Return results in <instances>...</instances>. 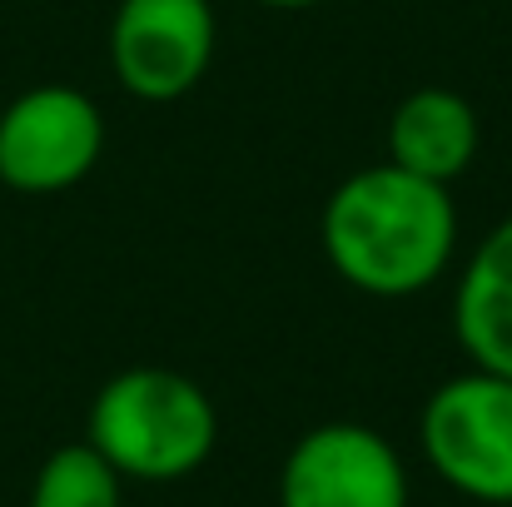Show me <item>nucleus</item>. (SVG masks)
<instances>
[{
  "instance_id": "1",
  "label": "nucleus",
  "mask_w": 512,
  "mask_h": 507,
  "mask_svg": "<svg viewBox=\"0 0 512 507\" xmlns=\"http://www.w3.org/2000/svg\"><path fill=\"white\" fill-rule=\"evenodd\" d=\"M319 239L348 289L368 299H413L433 289L458 254V204L448 184L383 160L334 184Z\"/></svg>"
},
{
  "instance_id": "2",
  "label": "nucleus",
  "mask_w": 512,
  "mask_h": 507,
  "mask_svg": "<svg viewBox=\"0 0 512 507\" xmlns=\"http://www.w3.org/2000/svg\"><path fill=\"white\" fill-rule=\"evenodd\" d=\"M85 443L130 483H179L209 463L219 413L189 373L135 363L100 383L85 418Z\"/></svg>"
},
{
  "instance_id": "3",
  "label": "nucleus",
  "mask_w": 512,
  "mask_h": 507,
  "mask_svg": "<svg viewBox=\"0 0 512 507\" xmlns=\"http://www.w3.org/2000/svg\"><path fill=\"white\" fill-rule=\"evenodd\" d=\"M418 443L443 488L512 507V378L468 368L438 383L418 413Z\"/></svg>"
},
{
  "instance_id": "4",
  "label": "nucleus",
  "mask_w": 512,
  "mask_h": 507,
  "mask_svg": "<svg viewBox=\"0 0 512 507\" xmlns=\"http://www.w3.org/2000/svg\"><path fill=\"white\" fill-rule=\"evenodd\" d=\"M105 155V115L75 85H35L0 110V184L65 194Z\"/></svg>"
},
{
  "instance_id": "5",
  "label": "nucleus",
  "mask_w": 512,
  "mask_h": 507,
  "mask_svg": "<svg viewBox=\"0 0 512 507\" xmlns=\"http://www.w3.org/2000/svg\"><path fill=\"white\" fill-rule=\"evenodd\" d=\"M110 70L125 95L145 105L184 100L214 60L209 0H120L105 40Z\"/></svg>"
},
{
  "instance_id": "6",
  "label": "nucleus",
  "mask_w": 512,
  "mask_h": 507,
  "mask_svg": "<svg viewBox=\"0 0 512 507\" xmlns=\"http://www.w3.org/2000/svg\"><path fill=\"white\" fill-rule=\"evenodd\" d=\"M279 507H408V468L368 423H319L279 468Z\"/></svg>"
},
{
  "instance_id": "7",
  "label": "nucleus",
  "mask_w": 512,
  "mask_h": 507,
  "mask_svg": "<svg viewBox=\"0 0 512 507\" xmlns=\"http://www.w3.org/2000/svg\"><path fill=\"white\" fill-rule=\"evenodd\" d=\"M478 110L448 85H423L398 100L388 115V165L433 184H453L478 160Z\"/></svg>"
},
{
  "instance_id": "8",
  "label": "nucleus",
  "mask_w": 512,
  "mask_h": 507,
  "mask_svg": "<svg viewBox=\"0 0 512 507\" xmlns=\"http://www.w3.org/2000/svg\"><path fill=\"white\" fill-rule=\"evenodd\" d=\"M453 334L473 368L512 378V214L473 244L458 274Z\"/></svg>"
},
{
  "instance_id": "9",
  "label": "nucleus",
  "mask_w": 512,
  "mask_h": 507,
  "mask_svg": "<svg viewBox=\"0 0 512 507\" xmlns=\"http://www.w3.org/2000/svg\"><path fill=\"white\" fill-rule=\"evenodd\" d=\"M30 507H125V478L90 443H65L40 463Z\"/></svg>"
},
{
  "instance_id": "10",
  "label": "nucleus",
  "mask_w": 512,
  "mask_h": 507,
  "mask_svg": "<svg viewBox=\"0 0 512 507\" xmlns=\"http://www.w3.org/2000/svg\"><path fill=\"white\" fill-rule=\"evenodd\" d=\"M269 10H309V5H324V0H259Z\"/></svg>"
}]
</instances>
